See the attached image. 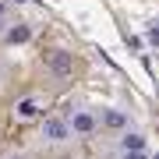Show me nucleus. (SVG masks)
I'll return each instance as SVG.
<instances>
[{
    "label": "nucleus",
    "instance_id": "f257e3e1",
    "mask_svg": "<svg viewBox=\"0 0 159 159\" xmlns=\"http://www.w3.org/2000/svg\"><path fill=\"white\" fill-rule=\"evenodd\" d=\"M46 71H50L53 78H71L74 74V53H67V50L46 53Z\"/></svg>",
    "mask_w": 159,
    "mask_h": 159
},
{
    "label": "nucleus",
    "instance_id": "f03ea898",
    "mask_svg": "<svg viewBox=\"0 0 159 159\" xmlns=\"http://www.w3.org/2000/svg\"><path fill=\"white\" fill-rule=\"evenodd\" d=\"M67 127H71V134H92V131L99 127V117L92 113V110H71L67 117Z\"/></svg>",
    "mask_w": 159,
    "mask_h": 159
},
{
    "label": "nucleus",
    "instance_id": "7ed1b4c3",
    "mask_svg": "<svg viewBox=\"0 0 159 159\" xmlns=\"http://www.w3.org/2000/svg\"><path fill=\"white\" fill-rule=\"evenodd\" d=\"M43 138H46L50 145H64V142L71 138L67 120H64V117H46V120H43Z\"/></svg>",
    "mask_w": 159,
    "mask_h": 159
},
{
    "label": "nucleus",
    "instance_id": "20e7f679",
    "mask_svg": "<svg viewBox=\"0 0 159 159\" xmlns=\"http://www.w3.org/2000/svg\"><path fill=\"white\" fill-rule=\"evenodd\" d=\"M120 152H145V134L124 131V134H120Z\"/></svg>",
    "mask_w": 159,
    "mask_h": 159
},
{
    "label": "nucleus",
    "instance_id": "39448f33",
    "mask_svg": "<svg viewBox=\"0 0 159 159\" xmlns=\"http://www.w3.org/2000/svg\"><path fill=\"white\" fill-rule=\"evenodd\" d=\"M102 127L124 131V127H127V113H124V110H102Z\"/></svg>",
    "mask_w": 159,
    "mask_h": 159
},
{
    "label": "nucleus",
    "instance_id": "423d86ee",
    "mask_svg": "<svg viewBox=\"0 0 159 159\" xmlns=\"http://www.w3.org/2000/svg\"><path fill=\"white\" fill-rule=\"evenodd\" d=\"M35 113H39V102H35V99H21V102L14 106V117H18V120H32Z\"/></svg>",
    "mask_w": 159,
    "mask_h": 159
},
{
    "label": "nucleus",
    "instance_id": "0eeeda50",
    "mask_svg": "<svg viewBox=\"0 0 159 159\" xmlns=\"http://www.w3.org/2000/svg\"><path fill=\"white\" fill-rule=\"evenodd\" d=\"M29 39H32V29L25 21H18V25L7 29V43H29Z\"/></svg>",
    "mask_w": 159,
    "mask_h": 159
},
{
    "label": "nucleus",
    "instance_id": "6e6552de",
    "mask_svg": "<svg viewBox=\"0 0 159 159\" xmlns=\"http://www.w3.org/2000/svg\"><path fill=\"white\" fill-rule=\"evenodd\" d=\"M11 25H14V14H11V4H7V0H0V29H11Z\"/></svg>",
    "mask_w": 159,
    "mask_h": 159
},
{
    "label": "nucleus",
    "instance_id": "1a4fd4ad",
    "mask_svg": "<svg viewBox=\"0 0 159 159\" xmlns=\"http://www.w3.org/2000/svg\"><path fill=\"white\" fill-rule=\"evenodd\" d=\"M120 159H145V152H120Z\"/></svg>",
    "mask_w": 159,
    "mask_h": 159
},
{
    "label": "nucleus",
    "instance_id": "9d476101",
    "mask_svg": "<svg viewBox=\"0 0 159 159\" xmlns=\"http://www.w3.org/2000/svg\"><path fill=\"white\" fill-rule=\"evenodd\" d=\"M148 39H152V43H159V29H152V32H148Z\"/></svg>",
    "mask_w": 159,
    "mask_h": 159
},
{
    "label": "nucleus",
    "instance_id": "9b49d317",
    "mask_svg": "<svg viewBox=\"0 0 159 159\" xmlns=\"http://www.w3.org/2000/svg\"><path fill=\"white\" fill-rule=\"evenodd\" d=\"M4 159H25V156L21 152H11V156H4Z\"/></svg>",
    "mask_w": 159,
    "mask_h": 159
}]
</instances>
